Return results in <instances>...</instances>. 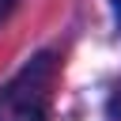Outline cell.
Segmentation results:
<instances>
[{"label":"cell","mask_w":121,"mask_h":121,"mask_svg":"<svg viewBox=\"0 0 121 121\" xmlns=\"http://www.w3.org/2000/svg\"><path fill=\"white\" fill-rule=\"evenodd\" d=\"M53 87H57V57L38 53L0 91V117L4 121H45L53 106Z\"/></svg>","instance_id":"1"},{"label":"cell","mask_w":121,"mask_h":121,"mask_svg":"<svg viewBox=\"0 0 121 121\" xmlns=\"http://www.w3.org/2000/svg\"><path fill=\"white\" fill-rule=\"evenodd\" d=\"M15 4H19V0H0V19H8V11H11Z\"/></svg>","instance_id":"2"},{"label":"cell","mask_w":121,"mask_h":121,"mask_svg":"<svg viewBox=\"0 0 121 121\" xmlns=\"http://www.w3.org/2000/svg\"><path fill=\"white\" fill-rule=\"evenodd\" d=\"M113 4V15H117V23H121V0H110Z\"/></svg>","instance_id":"3"}]
</instances>
